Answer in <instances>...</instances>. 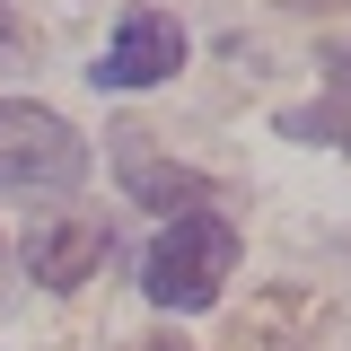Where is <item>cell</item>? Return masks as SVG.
<instances>
[{
    "label": "cell",
    "mask_w": 351,
    "mask_h": 351,
    "mask_svg": "<svg viewBox=\"0 0 351 351\" xmlns=\"http://www.w3.org/2000/svg\"><path fill=\"white\" fill-rule=\"evenodd\" d=\"M97 263H106V219H97V211H53V219H36L27 272H36L44 290H80Z\"/></svg>",
    "instance_id": "5"
},
{
    "label": "cell",
    "mask_w": 351,
    "mask_h": 351,
    "mask_svg": "<svg viewBox=\"0 0 351 351\" xmlns=\"http://www.w3.org/2000/svg\"><path fill=\"white\" fill-rule=\"evenodd\" d=\"M27 44H36V27H27V18H18V9H9V0H0V62H18V53H27Z\"/></svg>",
    "instance_id": "8"
},
{
    "label": "cell",
    "mask_w": 351,
    "mask_h": 351,
    "mask_svg": "<svg viewBox=\"0 0 351 351\" xmlns=\"http://www.w3.org/2000/svg\"><path fill=\"white\" fill-rule=\"evenodd\" d=\"M123 149H114V167H123V184L149 202V211H167V219H184V211H211V176H193V167H167L158 149H149V132H114Z\"/></svg>",
    "instance_id": "6"
},
{
    "label": "cell",
    "mask_w": 351,
    "mask_h": 351,
    "mask_svg": "<svg viewBox=\"0 0 351 351\" xmlns=\"http://www.w3.org/2000/svg\"><path fill=\"white\" fill-rule=\"evenodd\" d=\"M88 176V141L53 106H18V97H0V193H62V184H80Z\"/></svg>",
    "instance_id": "2"
},
{
    "label": "cell",
    "mask_w": 351,
    "mask_h": 351,
    "mask_svg": "<svg viewBox=\"0 0 351 351\" xmlns=\"http://www.w3.org/2000/svg\"><path fill=\"white\" fill-rule=\"evenodd\" d=\"M149 351H184V343H176V334H158V343H149Z\"/></svg>",
    "instance_id": "11"
},
{
    "label": "cell",
    "mask_w": 351,
    "mask_h": 351,
    "mask_svg": "<svg viewBox=\"0 0 351 351\" xmlns=\"http://www.w3.org/2000/svg\"><path fill=\"white\" fill-rule=\"evenodd\" d=\"M290 9H343V0H290Z\"/></svg>",
    "instance_id": "10"
},
{
    "label": "cell",
    "mask_w": 351,
    "mask_h": 351,
    "mask_svg": "<svg viewBox=\"0 0 351 351\" xmlns=\"http://www.w3.org/2000/svg\"><path fill=\"white\" fill-rule=\"evenodd\" d=\"M325 343H334L325 299H316V290H290V281L228 316V351H325Z\"/></svg>",
    "instance_id": "3"
},
{
    "label": "cell",
    "mask_w": 351,
    "mask_h": 351,
    "mask_svg": "<svg viewBox=\"0 0 351 351\" xmlns=\"http://www.w3.org/2000/svg\"><path fill=\"white\" fill-rule=\"evenodd\" d=\"M184 71V27H176L167 9H132L123 27H114V44L97 53V71L88 80L97 88H158Z\"/></svg>",
    "instance_id": "4"
},
{
    "label": "cell",
    "mask_w": 351,
    "mask_h": 351,
    "mask_svg": "<svg viewBox=\"0 0 351 351\" xmlns=\"http://www.w3.org/2000/svg\"><path fill=\"white\" fill-rule=\"evenodd\" d=\"M334 88H343V97H351V44H343V53H334Z\"/></svg>",
    "instance_id": "9"
},
{
    "label": "cell",
    "mask_w": 351,
    "mask_h": 351,
    "mask_svg": "<svg viewBox=\"0 0 351 351\" xmlns=\"http://www.w3.org/2000/svg\"><path fill=\"white\" fill-rule=\"evenodd\" d=\"M237 219H219V211H184L158 228V246H149V263H141V290L158 307H176V316H193V307H211L219 299V281L237 272Z\"/></svg>",
    "instance_id": "1"
},
{
    "label": "cell",
    "mask_w": 351,
    "mask_h": 351,
    "mask_svg": "<svg viewBox=\"0 0 351 351\" xmlns=\"http://www.w3.org/2000/svg\"><path fill=\"white\" fill-rule=\"evenodd\" d=\"M281 132L290 141H334V149H351V106H299V114H281Z\"/></svg>",
    "instance_id": "7"
}]
</instances>
